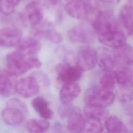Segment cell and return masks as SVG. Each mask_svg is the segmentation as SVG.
<instances>
[{"mask_svg":"<svg viewBox=\"0 0 133 133\" xmlns=\"http://www.w3.org/2000/svg\"><path fill=\"white\" fill-rule=\"evenodd\" d=\"M130 132L131 133H133V116L130 122Z\"/></svg>","mask_w":133,"mask_h":133,"instance_id":"836d02e7","label":"cell"},{"mask_svg":"<svg viewBox=\"0 0 133 133\" xmlns=\"http://www.w3.org/2000/svg\"><path fill=\"white\" fill-rule=\"evenodd\" d=\"M6 107H11L19 109L26 114L28 113V107L25 103L19 99L12 98L9 99L6 103Z\"/></svg>","mask_w":133,"mask_h":133,"instance_id":"f1b7e54d","label":"cell"},{"mask_svg":"<svg viewBox=\"0 0 133 133\" xmlns=\"http://www.w3.org/2000/svg\"><path fill=\"white\" fill-rule=\"evenodd\" d=\"M119 19L129 35L133 37V4H125L119 10Z\"/></svg>","mask_w":133,"mask_h":133,"instance_id":"ffe728a7","label":"cell"},{"mask_svg":"<svg viewBox=\"0 0 133 133\" xmlns=\"http://www.w3.org/2000/svg\"><path fill=\"white\" fill-rule=\"evenodd\" d=\"M99 42L103 45L118 48L126 43V38L121 29L112 30L98 35Z\"/></svg>","mask_w":133,"mask_h":133,"instance_id":"9c48e42d","label":"cell"},{"mask_svg":"<svg viewBox=\"0 0 133 133\" xmlns=\"http://www.w3.org/2000/svg\"><path fill=\"white\" fill-rule=\"evenodd\" d=\"M95 33L92 25L83 23L70 29L68 32V37L72 42L84 44L90 42L93 39Z\"/></svg>","mask_w":133,"mask_h":133,"instance_id":"8992f818","label":"cell"},{"mask_svg":"<svg viewBox=\"0 0 133 133\" xmlns=\"http://www.w3.org/2000/svg\"><path fill=\"white\" fill-rule=\"evenodd\" d=\"M41 46L40 43L35 37L29 36L21 39L17 46L16 50L25 55L30 56L37 53Z\"/></svg>","mask_w":133,"mask_h":133,"instance_id":"ac0fdd59","label":"cell"},{"mask_svg":"<svg viewBox=\"0 0 133 133\" xmlns=\"http://www.w3.org/2000/svg\"><path fill=\"white\" fill-rule=\"evenodd\" d=\"M113 14L110 11H99L92 22V26L95 33L98 35L106 32L119 29Z\"/></svg>","mask_w":133,"mask_h":133,"instance_id":"277c9868","label":"cell"},{"mask_svg":"<svg viewBox=\"0 0 133 133\" xmlns=\"http://www.w3.org/2000/svg\"><path fill=\"white\" fill-rule=\"evenodd\" d=\"M76 61L83 71L92 70L98 64V52L91 48H84L78 51Z\"/></svg>","mask_w":133,"mask_h":133,"instance_id":"30bf717a","label":"cell"},{"mask_svg":"<svg viewBox=\"0 0 133 133\" xmlns=\"http://www.w3.org/2000/svg\"><path fill=\"white\" fill-rule=\"evenodd\" d=\"M40 84L33 76L23 77L18 80L16 85V91L24 98H30L38 94Z\"/></svg>","mask_w":133,"mask_h":133,"instance_id":"ba28073f","label":"cell"},{"mask_svg":"<svg viewBox=\"0 0 133 133\" xmlns=\"http://www.w3.org/2000/svg\"><path fill=\"white\" fill-rule=\"evenodd\" d=\"M113 55L116 63L126 65H133V47L131 45L126 43L115 49Z\"/></svg>","mask_w":133,"mask_h":133,"instance_id":"2e32d148","label":"cell"},{"mask_svg":"<svg viewBox=\"0 0 133 133\" xmlns=\"http://www.w3.org/2000/svg\"><path fill=\"white\" fill-rule=\"evenodd\" d=\"M83 113L87 118L102 122L105 121L109 116V111L106 108L86 104Z\"/></svg>","mask_w":133,"mask_h":133,"instance_id":"44dd1931","label":"cell"},{"mask_svg":"<svg viewBox=\"0 0 133 133\" xmlns=\"http://www.w3.org/2000/svg\"><path fill=\"white\" fill-rule=\"evenodd\" d=\"M34 76L39 84H42L44 86H49L50 85V80L46 73L42 71H37L33 75Z\"/></svg>","mask_w":133,"mask_h":133,"instance_id":"f546056e","label":"cell"},{"mask_svg":"<svg viewBox=\"0 0 133 133\" xmlns=\"http://www.w3.org/2000/svg\"><path fill=\"white\" fill-rule=\"evenodd\" d=\"M81 91V87L77 83H64L60 90V99L63 104H70L79 96Z\"/></svg>","mask_w":133,"mask_h":133,"instance_id":"9a60e30c","label":"cell"},{"mask_svg":"<svg viewBox=\"0 0 133 133\" xmlns=\"http://www.w3.org/2000/svg\"><path fill=\"white\" fill-rule=\"evenodd\" d=\"M6 70L16 76L23 75L32 69L39 68L42 65L38 58L25 55L17 50L6 56Z\"/></svg>","mask_w":133,"mask_h":133,"instance_id":"6da1fadb","label":"cell"},{"mask_svg":"<svg viewBox=\"0 0 133 133\" xmlns=\"http://www.w3.org/2000/svg\"><path fill=\"white\" fill-rule=\"evenodd\" d=\"M115 98L113 90L105 89L100 85L90 87L84 95V101L86 104L106 108L112 104Z\"/></svg>","mask_w":133,"mask_h":133,"instance_id":"7a4b0ae2","label":"cell"},{"mask_svg":"<svg viewBox=\"0 0 133 133\" xmlns=\"http://www.w3.org/2000/svg\"><path fill=\"white\" fill-rule=\"evenodd\" d=\"M106 133H109V132H106Z\"/></svg>","mask_w":133,"mask_h":133,"instance_id":"8d00e7d4","label":"cell"},{"mask_svg":"<svg viewBox=\"0 0 133 133\" xmlns=\"http://www.w3.org/2000/svg\"><path fill=\"white\" fill-rule=\"evenodd\" d=\"M116 81L113 71L105 72L100 81V85L102 87L111 90H113Z\"/></svg>","mask_w":133,"mask_h":133,"instance_id":"4316f807","label":"cell"},{"mask_svg":"<svg viewBox=\"0 0 133 133\" xmlns=\"http://www.w3.org/2000/svg\"><path fill=\"white\" fill-rule=\"evenodd\" d=\"M64 8L70 17L79 20L87 19L91 11L90 2L84 0H70Z\"/></svg>","mask_w":133,"mask_h":133,"instance_id":"5b68a950","label":"cell"},{"mask_svg":"<svg viewBox=\"0 0 133 133\" xmlns=\"http://www.w3.org/2000/svg\"><path fill=\"white\" fill-rule=\"evenodd\" d=\"M103 3H107L109 4H116L118 3L120 0H99Z\"/></svg>","mask_w":133,"mask_h":133,"instance_id":"1f68e13d","label":"cell"},{"mask_svg":"<svg viewBox=\"0 0 133 133\" xmlns=\"http://www.w3.org/2000/svg\"><path fill=\"white\" fill-rule=\"evenodd\" d=\"M49 3L52 5H57L59 2L60 0H47Z\"/></svg>","mask_w":133,"mask_h":133,"instance_id":"d6a6232c","label":"cell"},{"mask_svg":"<svg viewBox=\"0 0 133 133\" xmlns=\"http://www.w3.org/2000/svg\"><path fill=\"white\" fill-rule=\"evenodd\" d=\"M49 127L47 120L44 119L32 118L29 120L25 125V128L30 133H45Z\"/></svg>","mask_w":133,"mask_h":133,"instance_id":"d4e9b609","label":"cell"},{"mask_svg":"<svg viewBox=\"0 0 133 133\" xmlns=\"http://www.w3.org/2000/svg\"><path fill=\"white\" fill-rule=\"evenodd\" d=\"M116 64L113 55L105 50L98 52V64L105 72L113 71Z\"/></svg>","mask_w":133,"mask_h":133,"instance_id":"603a6c76","label":"cell"},{"mask_svg":"<svg viewBox=\"0 0 133 133\" xmlns=\"http://www.w3.org/2000/svg\"><path fill=\"white\" fill-rule=\"evenodd\" d=\"M20 1V0H1L0 7L2 13L6 15L12 14Z\"/></svg>","mask_w":133,"mask_h":133,"instance_id":"83f0119b","label":"cell"},{"mask_svg":"<svg viewBox=\"0 0 133 133\" xmlns=\"http://www.w3.org/2000/svg\"><path fill=\"white\" fill-rule=\"evenodd\" d=\"M59 109L60 115L67 119V128L70 133H82L85 118L78 108L65 104Z\"/></svg>","mask_w":133,"mask_h":133,"instance_id":"3957f363","label":"cell"},{"mask_svg":"<svg viewBox=\"0 0 133 133\" xmlns=\"http://www.w3.org/2000/svg\"><path fill=\"white\" fill-rule=\"evenodd\" d=\"M26 114L24 112L11 107H6L1 113V117L5 124L10 126H18L22 124Z\"/></svg>","mask_w":133,"mask_h":133,"instance_id":"5bb4252c","label":"cell"},{"mask_svg":"<svg viewBox=\"0 0 133 133\" xmlns=\"http://www.w3.org/2000/svg\"><path fill=\"white\" fill-rule=\"evenodd\" d=\"M32 34L34 37L44 38L54 44H59L62 41L61 34L52 29H34Z\"/></svg>","mask_w":133,"mask_h":133,"instance_id":"cb8c5ba5","label":"cell"},{"mask_svg":"<svg viewBox=\"0 0 133 133\" xmlns=\"http://www.w3.org/2000/svg\"><path fill=\"white\" fill-rule=\"evenodd\" d=\"M84 1H87V2H90V0H84Z\"/></svg>","mask_w":133,"mask_h":133,"instance_id":"d590c367","label":"cell"},{"mask_svg":"<svg viewBox=\"0 0 133 133\" xmlns=\"http://www.w3.org/2000/svg\"><path fill=\"white\" fill-rule=\"evenodd\" d=\"M24 10V12L20 17L23 23L28 22L31 25L35 26L42 23L44 18V8L38 2L29 3Z\"/></svg>","mask_w":133,"mask_h":133,"instance_id":"52a82bcc","label":"cell"},{"mask_svg":"<svg viewBox=\"0 0 133 133\" xmlns=\"http://www.w3.org/2000/svg\"><path fill=\"white\" fill-rule=\"evenodd\" d=\"M17 77L7 70L1 71L0 91L3 97L7 98L16 91Z\"/></svg>","mask_w":133,"mask_h":133,"instance_id":"4fadbf2b","label":"cell"},{"mask_svg":"<svg viewBox=\"0 0 133 133\" xmlns=\"http://www.w3.org/2000/svg\"><path fill=\"white\" fill-rule=\"evenodd\" d=\"M116 83L121 88H127L133 86V72L129 68L123 66L113 70Z\"/></svg>","mask_w":133,"mask_h":133,"instance_id":"e0dca14e","label":"cell"},{"mask_svg":"<svg viewBox=\"0 0 133 133\" xmlns=\"http://www.w3.org/2000/svg\"><path fill=\"white\" fill-rule=\"evenodd\" d=\"M32 108L38 115L44 119L49 120L53 116V112L48 101L43 97H37L31 102Z\"/></svg>","mask_w":133,"mask_h":133,"instance_id":"d6986e66","label":"cell"},{"mask_svg":"<svg viewBox=\"0 0 133 133\" xmlns=\"http://www.w3.org/2000/svg\"><path fill=\"white\" fill-rule=\"evenodd\" d=\"M104 123L109 133H129L124 122L116 116H109Z\"/></svg>","mask_w":133,"mask_h":133,"instance_id":"7402d4cb","label":"cell"},{"mask_svg":"<svg viewBox=\"0 0 133 133\" xmlns=\"http://www.w3.org/2000/svg\"><path fill=\"white\" fill-rule=\"evenodd\" d=\"M103 126L101 122L85 118L82 133H101Z\"/></svg>","mask_w":133,"mask_h":133,"instance_id":"484cf974","label":"cell"},{"mask_svg":"<svg viewBox=\"0 0 133 133\" xmlns=\"http://www.w3.org/2000/svg\"><path fill=\"white\" fill-rule=\"evenodd\" d=\"M57 52L60 57H63V58L65 59H67L69 57H71L70 56H72L73 54V52L71 51V50L68 48L67 47H64L63 46L60 47Z\"/></svg>","mask_w":133,"mask_h":133,"instance_id":"4dcf8cb0","label":"cell"},{"mask_svg":"<svg viewBox=\"0 0 133 133\" xmlns=\"http://www.w3.org/2000/svg\"><path fill=\"white\" fill-rule=\"evenodd\" d=\"M83 71L77 65H71L68 62L60 64L58 69V79L63 83L75 82L82 76Z\"/></svg>","mask_w":133,"mask_h":133,"instance_id":"8fae6325","label":"cell"},{"mask_svg":"<svg viewBox=\"0 0 133 133\" xmlns=\"http://www.w3.org/2000/svg\"><path fill=\"white\" fill-rule=\"evenodd\" d=\"M22 33L16 27H5L0 31L1 45L4 47L17 46L22 39Z\"/></svg>","mask_w":133,"mask_h":133,"instance_id":"7c38bea8","label":"cell"},{"mask_svg":"<svg viewBox=\"0 0 133 133\" xmlns=\"http://www.w3.org/2000/svg\"><path fill=\"white\" fill-rule=\"evenodd\" d=\"M131 4H133V0H128Z\"/></svg>","mask_w":133,"mask_h":133,"instance_id":"e575fe53","label":"cell"}]
</instances>
